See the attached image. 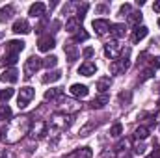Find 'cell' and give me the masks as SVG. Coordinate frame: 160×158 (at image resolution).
<instances>
[{
  "instance_id": "6da1fadb",
  "label": "cell",
  "mask_w": 160,
  "mask_h": 158,
  "mask_svg": "<svg viewBox=\"0 0 160 158\" xmlns=\"http://www.w3.org/2000/svg\"><path fill=\"white\" fill-rule=\"evenodd\" d=\"M30 128H32V119L26 117V116H21V117H15L9 121L8 128L2 132L6 141L8 143H17L21 138H24L26 134H30Z\"/></svg>"
},
{
  "instance_id": "7a4b0ae2",
  "label": "cell",
  "mask_w": 160,
  "mask_h": 158,
  "mask_svg": "<svg viewBox=\"0 0 160 158\" xmlns=\"http://www.w3.org/2000/svg\"><path fill=\"white\" fill-rule=\"evenodd\" d=\"M71 123H73V116L63 114V112H56V114H52V117H50L48 130L60 134V132H65V130L71 126Z\"/></svg>"
},
{
  "instance_id": "3957f363",
  "label": "cell",
  "mask_w": 160,
  "mask_h": 158,
  "mask_svg": "<svg viewBox=\"0 0 160 158\" xmlns=\"http://www.w3.org/2000/svg\"><path fill=\"white\" fill-rule=\"evenodd\" d=\"M41 67H43V60L39 56H30L24 63V78H32Z\"/></svg>"
},
{
  "instance_id": "277c9868",
  "label": "cell",
  "mask_w": 160,
  "mask_h": 158,
  "mask_svg": "<svg viewBox=\"0 0 160 158\" xmlns=\"http://www.w3.org/2000/svg\"><path fill=\"white\" fill-rule=\"evenodd\" d=\"M58 106H60V112L69 114V116L77 114L80 110V102L75 101V99H69V97H62V99L58 101Z\"/></svg>"
},
{
  "instance_id": "5b68a950",
  "label": "cell",
  "mask_w": 160,
  "mask_h": 158,
  "mask_svg": "<svg viewBox=\"0 0 160 158\" xmlns=\"http://www.w3.org/2000/svg\"><path fill=\"white\" fill-rule=\"evenodd\" d=\"M48 134V125L43 121V119H38L36 123H32V128H30V138L32 140H41Z\"/></svg>"
},
{
  "instance_id": "8992f818",
  "label": "cell",
  "mask_w": 160,
  "mask_h": 158,
  "mask_svg": "<svg viewBox=\"0 0 160 158\" xmlns=\"http://www.w3.org/2000/svg\"><path fill=\"white\" fill-rule=\"evenodd\" d=\"M34 95H36V89H34V87H30V86L21 87L19 97H17V106H19L21 110H22V108H26V106L30 104V101L34 99Z\"/></svg>"
},
{
  "instance_id": "52a82bcc",
  "label": "cell",
  "mask_w": 160,
  "mask_h": 158,
  "mask_svg": "<svg viewBox=\"0 0 160 158\" xmlns=\"http://www.w3.org/2000/svg\"><path fill=\"white\" fill-rule=\"evenodd\" d=\"M24 41L21 39H11L6 43V54H15V56H19L22 50H24Z\"/></svg>"
},
{
  "instance_id": "ba28073f",
  "label": "cell",
  "mask_w": 160,
  "mask_h": 158,
  "mask_svg": "<svg viewBox=\"0 0 160 158\" xmlns=\"http://www.w3.org/2000/svg\"><path fill=\"white\" fill-rule=\"evenodd\" d=\"M128 60H125V58H118V60H114L112 63H110V73L112 75H121V73H125L127 69H128Z\"/></svg>"
},
{
  "instance_id": "9c48e42d",
  "label": "cell",
  "mask_w": 160,
  "mask_h": 158,
  "mask_svg": "<svg viewBox=\"0 0 160 158\" xmlns=\"http://www.w3.org/2000/svg\"><path fill=\"white\" fill-rule=\"evenodd\" d=\"M119 52H121V47L118 41H110V43H106L104 45V54L114 62V60H118L119 58Z\"/></svg>"
},
{
  "instance_id": "30bf717a",
  "label": "cell",
  "mask_w": 160,
  "mask_h": 158,
  "mask_svg": "<svg viewBox=\"0 0 160 158\" xmlns=\"http://www.w3.org/2000/svg\"><path fill=\"white\" fill-rule=\"evenodd\" d=\"M91 26H93V30H95V34L97 36H104L106 32H110V22L106 21V19H95L93 22H91Z\"/></svg>"
},
{
  "instance_id": "8fae6325",
  "label": "cell",
  "mask_w": 160,
  "mask_h": 158,
  "mask_svg": "<svg viewBox=\"0 0 160 158\" xmlns=\"http://www.w3.org/2000/svg\"><path fill=\"white\" fill-rule=\"evenodd\" d=\"M38 48H39L41 52H50V50L54 48V37H52L50 34L41 36L39 41H38Z\"/></svg>"
},
{
  "instance_id": "7c38bea8",
  "label": "cell",
  "mask_w": 160,
  "mask_h": 158,
  "mask_svg": "<svg viewBox=\"0 0 160 158\" xmlns=\"http://www.w3.org/2000/svg\"><path fill=\"white\" fill-rule=\"evenodd\" d=\"M15 34H30L32 32V28H30V24H28V21L26 19H17L15 22H13V28H11Z\"/></svg>"
},
{
  "instance_id": "4fadbf2b",
  "label": "cell",
  "mask_w": 160,
  "mask_h": 158,
  "mask_svg": "<svg viewBox=\"0 0 160 158\" xmlns=\"http://www.w3.org/2000/svg\"><path fill=\"white\" fill-rule=\"evenodd\" d=\"M0 80H2V82H8V84H15V82L19 80V71H17L15 67H9V69H6V71L0 75Z\"/></svg>"
},
{
  "instance_id": "5bb4252c",
  "label": "cell",
  "mask_w": 160,
  "mask_h": 158,
  "mask_svg": "<svg viewBox=\"0 0 160 158\" xmlns=\"http://www.w3.org/2000/svg\"><path fill=\"white\" fill-rule=\"evenodd\" d=\"M108 102H110V97H108L106 93H101L99 97H95V99L89 102V106H91V110H101V108H104Z\"/></svg>"
},
{
  "instance_id": "9a60e30c",
  "label": "cell",
  "mask_w": 160,
  "mask_h": 158,
  "mask_svg": "<svg viewBox=\"0 0 160 158\" xmlns=\"http://www.w3.org/2000/svg\"><path fill=\"white\" fill-rule=\"evenodd\" d=\"M45 9H47V6H45L43 2H36V4H32V6H30L28 15H30V17H34V19H39V17L45 15Z\"/></svg>"
},
{
  "instance_id": "2e32d148",
  "label": "cell",
  "mask_w": 160,
  "mask_h": 158,
  "mask_svg": "<svg viewBox=\"0 0 160 158\" xmlns=\"http://www.w3.org/2000/svg\"><path fill=\"white\" fill-rule=\"evenodd\" d=\"M63 50H65V54H67V60L73 63L77 58H78V48H77V45L73 43V41H69V43H65L63 45Z\"/></svg>"
},
{
  "instance_id": "e0dca14e",
  "label": "cell",
  "mask_w": 160,
  "mask_h": 158,
  "mask_svg": "<svg viewBox=\"0 0 160 158\" xmlns=\"http://www.w3.org/2000/svg\"><path fill=\"white\" fill-rule=\"evenodd\" d=\"M80 24H82V21H80L78 17H75V15H73L71 19H67V22H65V30H67L69 34H77L80 28H82Z\"/></svg>"
},
{
  "instance_id": "ac0fdd59",
  "label": "cell",
  "mask_w": 160,
  "mask_h": 158,
  "mask_svg": "<svg viewBox=\"0 0 160 158\" xmlns=\"http://www.w3.org/2000/svg\"><path fill=\"white\" fill-rule=\"evenodd\" d=\"M88 93H89V89H88V86H84V84H73V86H71V95H73V97L84 99V97H88Z\"/></svg>"
},
{
  "instance_id": "d6986e66",
  "label": "cell",
  "mask_w": 160,
  "mask_h": 158,
  "mask_svg": "<svg viewBox=\"0 0 160 158\" xmlns=\"http://www.w3.org/2000/svg\"><path fill=\"white\" fill-rule=\"evenodd\" d=\"M95 71H97V65L93 62H84L78 69V75H82V77H91V75H95Z\"/></svg>"
},
{
  "instance_id": "ffe728a7",
  "label": "cell",
  "mask_w": 160,
  "mask_h": 158,
  "mask_svg": "<svg viewBox=\"0 0 160 158\" xmlns=\"http://www.w3.org/2000/svg\"><path fill=\"white\" fill-rule=\"evenodd\" d=\"M110 34H112L116 39H121V37H125V36H127V26H125V24H121V22H116V24H112V26H110Z\"/></svg>"
},
{
  "instance_id": "44dd1931",
  "label": "cell",
  "mask_w": 160,
  "mask_h": 158,
  "mask_svg": "<svg viewBox=\"0 0 160 158\" xmlns=\"http://www.w3.org/2000/svg\"><path fill=\"white\" fill-rule=\"evenodd\" d=\"M63 97V87H52V89H47L45 91V101H60Z\"/></svg>"
},
{
  "instance_id": "7402d4cb",
  "label": "cell",
  "mask_w": 160,
  "mask_h": 158,
  "mask_svg": "<svg viewBox=\"0 0 160 158\" xmlns=\"http://www.w3.org/2000/svg\"><path fill=\"white\" fill-rule=\"evenodd\" d=\"M15 15V7L13 6H4V7H0V22H8V21H11V17Z\"/></svg>"
},
{
  "instance_id": "603a6c76",
  "label": "cell",
  "mask_w": 160,
  "mask_h": 158,
  "mask_svg": "<svg viewBox=\"0 0 160 158\" xmlns=\"http://www.w3.org/2000/svg\"><path fill=\"white\" fill-rule=\"evenodd\" d=\"M91 156H93V153H91L89 147H80V149H77V151L69 153L65 158H91Z\"/></svg>"
},
{
  "instance_id": "cb8c5ba5",
  "label": "cell",
  "mask_w": 160,
  "mask_h": 158,
  "mask_svg": "<svg viewBox=\"0 0 160 158\" xmlns=\"http://www.w3.org/2000/svg\"><path fill=\"white\" fill-rule=\"evenodd\" d=\"M147 34H149V28H147V26H138V28L134 30V34H132V43H140Z\"/></svg>"
},
{
  "instance_id": "d4e9b609",
  "label": "cell",
  "mask_w": 160,
  "mask_h": 158,
  "mask_svg": "<svg viewBox=\"0 0 160 158\" xmlns=\"http://www.w3.org/2000/svg\"><path fill=\"white\" fill-rule=\"evenodd\" d=\"M110 86H112V78H110V77H102V78L97 80V89H99V93H106V91L110 89Z\"/></svg>"
},
{
  "instance_id": "484cf974",
  "label": "cell",
  "mask_w": 160,
  "mask_h": 158,
  "mask_svg": "<svg viewBox=\"0 0 160 158\" xmlns=\"http://www.w3.org/2000/svg\"><path fill=\"white\" fill-rule=\"evenodd\" d=\"M97 126H99V123H97V121H88V123H86V125H84V126L78 130V134L82 136V138H84V136H89V134H91Z\"/></svg>"
},
{
  "instance_id": "4316f807",
  "label": "cell",
  "mask_w": 160,
  "mask_h": 158,
  "mask_svg": "<svg viewBox=\"0 0 160 158\" xmlns=\"http://www.w3.org/2000/svg\"><path fill=\"white\" fill-rule=\"evenodd\" d=\"M60 78H62V71H48V73L41 78V82H43V84H52V82H58Z\"/></svg>"
},
{
  "instance_id": "83f0119b",
  "label": "cell",
  "mask_w": 160,
  "mask_h": 158,
  "mask_svg": "<svg viewBox=\"0 0 160 158\" xmlns=\"http://www.w3.org/2000/svg\"><path fill=\"white\" fill-rule=\"evenodd\" d=\"M127 19H128V22H130V24H134V26L138 28V26H140V22H142V19H143V15H142V11H132Z\"/></svg>"
},
{
  "instance_id": "f1b7e54d",
  "label": "cell",
  "mask_w": 160,
  "mask_h": 158,
  "mask_svg": "<svg viewBox=\"0 0 160 158\" xmlns=\"http://www.w3.org/2000/svg\"><path fill=\"white\" fill-rule=\"evenodd\" d=\"M149 136V128L147 126H138L136 130H134V138L136 140H145Z\"/></svg>"
},
{
  "instance_id": "f546056e",
  "label": "cell",
  "mask_w": 160,
  "mask_h": 158,
  "mask_svg": "<svg viewBox=\"0 0 160 158\" xmlns=\"http://www.w3.org/2000/svg\"><path fill=\"white\" fill-rule=\"evenodd\" d=\"M88 37H89V34H88L84 28H80L78 32L73 36V39H71V41H73V43H80V41H88Z\"/></svg>"
},
{
  "instance_id": "4dcf8cb0",
  "label": "cell",
  "mask_w": 160,
  "mask_h": 158,
  "mask_svg": "<svg viewBox=\"0 0 160 158\" xmlns=\"http://www.w3.org/2000/svg\"><path fill=\"white\" fill-rule=\"evenodd\" d=\"M17 58H19V56H15V54H4V58H2V63H4V65H9V67H13V65L17 63Z\"/></svg>"
},
{
  "instance_id": "1f68e13d",
  "label": "cell",
  "mask_w": 160,
  "mask_h": 158,
  "mask_svg": "<svg viewBox=\"0 0 160 158\" xmlns=\"http://www.w3.org/2000/svg\"><path fill=\"white\" fill-rule=\"evenodd\" d=\"M153 77H155V69H151V67H149V69H143V71H142V75H140V78H138V82L142 84V82L153 78Z\"/></svg>"
},
{
  "instance_id": "d6a6232c",
  "label": "cell",
  "mask_w": 160,
  "mask_h": 158,
  "mask_svg": "<svg viewBox=\"0 0 160 158\" xmlns=\"http://www.w3.org/2000/svg\"><path fill=\"white\" fill-rule=\"evenodd\" d=\"M121 134H123V125H121V123L112 125V128H110V136H112V138H119Z\"/></svg>"
},
{
  "instance_id": "836d02e7",
  "label": "cell",
  "mask_w": 160,
  "mask_h": 158,
  "mask_svg": "<svg viewBox=\"0 0 160 158\" xmlns=\"http://www.w3.org/2000/svg\"><path fill=\"white\" fill-rule=\"evenodd\" d=\"M56 65H58V58H56V56H48V58L43 60V67H47V69L56 67Z\"/></svg>"
},
{
  "instance_id": "e575fe53",
  "label": "cell",
  "mask_w": 160,
  "mask_h": 158,
  "mask_svg": "<svg viewBox=\"0 0 160 158\" xmlns=\"http://www.w3.org/2000/svg\"><path fill=\"white\" fill-rule=\"evenodd\" d=\"M0 119H11V108L8 104H0Z\"/></svg>"
},
{
  "instance_id": "d590c367",
  "label": "cell",
  "mask_w": 160,
  "mask_h": 158,
  "mask_svg": "<svg viewBox=\"0 0 160 158\" xmlns=\"http://www.w3.org/2000/svg\"><path fill=\"white\" fill-rule=\"evenodd\" d=\"M118 99H119L121 104L125 106V104H128V102H130V99H132V93H130V91H121Z\"/></svg>"
},
{
  "instance_id": "8d00e7d4",
  "label": "cell",
  "mask_w": 160,
  "mask_h": 158,
  "mask_svg": "<svg viewBox=\"0 0 160 158\" xmlns=\"http://www.w3.org/2000/svg\"><path fill=\"white\" fill-rule=\"evenodd\" d=\"M0 95H2V102H6V101H9L13 97V89L11 87H6V89L0 91Z\"/></svg>"
},
{
  "instance_id": "74e56055",
  "label": "cell",
  "mask_w": 160,
  "mask_h": 158,
  "mask_svg": "<svg viewBox=\"0 0 160 158\" xmlns=\"http://www.w3.org/2000/svg\"><path fill=\"white\" fill-rule=\"evenodd\" d=\"M132 13V7H130V4H123L119 7V15H123V17H128Z\"/></svg>"
},
{
  "instance_id": "f35d334b",
  "label": "cell",
  "mask_w": 160,
  "mask_h": 158,
  "mask_svg": "<svg viewBox=\"0 0 160 158\" xmlns=\"http://www.w3.org/2000/svg\"><path fill=\"white\" fill-rule=\"evenodd\" d=\"M130 147V141L128 140H121L119 143H118V151H127Z\"/></svg>"
},
{
  "instance_id": "ab89813d",
  "label": "cell",
  "mask_w": 160,
  "mask_h": 158,
  "mask_svg": "<svg viewBox=\"0 0 160 158\" xmlns=\"http://www.w3.org/2000/svg\"><path fill=\"white\" fill-rule=\"evenodd\" d=\"M93 52H95V50H93L91 47H86V48H84V52H82V56H84L86 60H89V58L93 56Z\"/></svg>"
},
{
  "instance_id": "60d3db41",
  "label": "cell",
  "mask_w": 160,
  "mask_h": 158,
  "mask_svg": "<svg viewBox=\"0 0 160 158\" xmlns=\"http://www.w3.org/2000/svg\"><path fill=\"white\" fill-rule=\"evenodd\" d=\"M134 153H136V155H143V153H145V145H143V143H136V145H134Z\"/></svg>"
},
{
  "instance_id": "b9f144b4",
  "label": "cell",
  "mask_w": 160,
  "mask_h": 158,
  "mask_svg": "<svg viewBox=\"0 0 160 158\" xmlns=\"http://www.w3.org/2000/svg\"><path fill=\"white\" fill-rule=\"evenodd\" d=\"M151 69H155V71L160 69V56H157V58H153V60H151Z\"/></svg>"
},
{
  "instance_id": "7bdbcfd3",
  "label": "cell",
  "mask_w": 160,
  "mask_h": 158,
  "mask_svg": "<svg viewBox=\"0 0 160 158\" xmlns=\"http://www.w3.org/2000/svg\"><path fill=\"white\" fill-rule=\"evenodd\" d=\"M101 158H118V155H116V151H102Z\"/></svg>"
},
{
  "instance_id": "ee69618b",
  "label": "cell",
  "mask_w": 160,
  "mask_h": 158,
  "mask_svg": "<svg viewBox=\"0 0 160 158\" xmlns=\"http://www.w3.org/2000/svg\"><path fill=\"white\" fill-rule=\"evenodd\" d=\"M0 158H15V155H13L11 151H4V153L0 155Z\"/></svg>"
},
{
  "instance_id": "f6af8a7d",
  "label": "cell",
  "mask_w": 160,
  "mask_h": 158,
  "mask_svg": "<svg viewBox=\"0 0 160 158\" xmlns=\"http://www.w3.org/2000/svg\"><path fill=\"white\" fill-rule=\"evenodd\" d=\"M97 11L99 13H104V11H108V6H97Z\"/></svg>"
},
{
  "instance_id": "bcb514c9",
  "label": "cell",
  "mask_w": 160,
  "mask_h": 158,
  "mask_svg": "<svg viewBox=\"0 0 160 158\" xmlns=\"http://www.w3.org/2000/svg\"><path fill=\"white\" fill-rule=\"evenodd\" d=\"M153 9H155L157 13H160V0H158V2H155V4H153Z\"/></svg>"
},
{
  "instance_id": "7dc6e473",
  "label": "cell",
  "mask_w": 160,
  "mask_h": 158,
  "mask_svg": "<svg viewBox=\"0 0 160 158\" xmlns=\"http://www.w3.org/2000/svg\"><path fill=\"white\" fill-rule=\"evenodd\" d=\"M149 158H160V149H157V151H155V153H153Z\"/></svg>"
},
{
  "instance_id": "c3c4849f",
  "label": "cell",
  "mask_w": 160,
  "mask_h": 158,
  "mask_svg": "<svg viewBox=\"0 0 160 158\" xmlns=\"http://www.w3.org/2000/svg\"><path fill=\"white\" fill-rule=\"evenodd\" d=\"M2 138H4V134H2V132H0V140H2Z\"/></svg>"
},
{
  "instance_id": "681fc988",
  "label": "cell",
  "mask_w": 160,
  "mask_h": 158,
  "mask_svg": "<svg viewBox=\"0 0 160 158\" xmlns=\"http://www.w3.org/2000/svg\"><path fill=\"white\" fill-rule=\"evenodd\" d=\"M2 36H4V34H2V32H0V39H2Z\"/></svg>"
},
{
  "instance_id": "f907efd6",
  "label": "cell",
  "mask_w": 160,
  "mask_h": 158,
  "mask_svg": "<svg viewBox=\"0 0 160 158\" xmlns=\"http://www.w3.org/2000/svg\"><path fill=\"white\" fill-rule=\"evenodd\" d=\"M158 110H160V101H158Z\"/></svg>"
},
{
  "instance_id": "816d5d0a",
  "label": "cell",
  "mask_w": 160,
  "mask_h": 158,
  "mask_svg": "<svg viewBox=\"0 0 160 158\" xmlns=\"http://www.w3.org/2000/svg\"><path fill=\"white\" fill-rule=\"evenodd\" d=\"M0 102H2V95H0Z\"/></svg>"
},
{
  "instance_id": "f5cc1de1",
  "label": "cell",
  "mask_w": 160,
  "mask_h": 158,
  "mask_svg": "<svg viewBox=\"0 0 160 158\" xmlns=\"http://www.w3.org/2000/svg\"><path fill=\"white\" fill-rule=\"evenodd\" d=\"M158 26H160V19H158Z\"/></svg>"
}]
</instances>
